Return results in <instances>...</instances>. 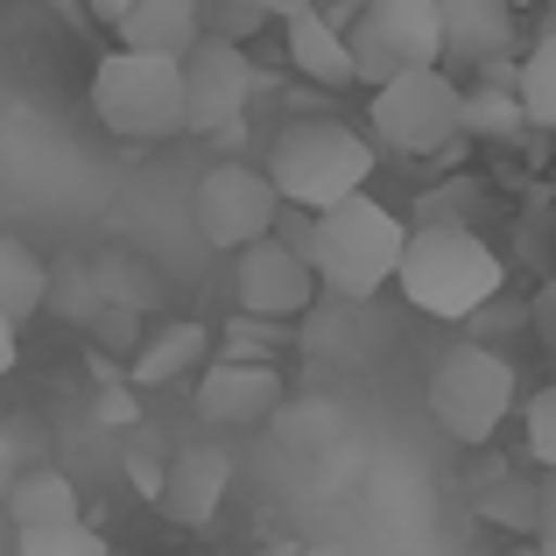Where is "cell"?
<instances>
[{
  "mask_svg": "<svg viewBox=\"0 0 556 556\" xmlns=\"http://www.w3.org/2000/svg\"><path fill=\"white\" fill-rule=\"evenodd\" d=\"M529 127V113H521V99H515V85H472V92L458 99V135H479V141H507V135H521Z\"/></svg>",
  "mask_w": 556,
  "mask_h": 556,
  "instance_id": "cell-19",
  "label": "cell"
},
{
  "mask_svg": "<svg viewBox=\"0 0 556 556\" xmlns=\"http://www.w3.org/2000/svg\"><path fill=\"white\" fill-rule=\"evenodd\" d=\"M296 556H345V549H339V543H303Z\"/></svg>",
  "mask_w": 556,
  "mask_h": 556,
  "instance_id": "cell-31",
  "label": "cell"
},
{
  "mask_svg": "<svg viewBox=\"0 0 556 556\" xmlns=\"http://www.w3.org/2000/svg\"><path fill=\"white\" fill-rule=\"evenodd\" d=\"M226 493H232V451L212 444V437H198V444H184L177 458L163 465V501L155 507H163L177 529H212Z\"/></svg>",
  "mask_w": 556,
  "mask_h": 556,
  "instance_id": "cell-12",
  "label": "cell"
},
{
  "mask_svg": "<svg viewBox=\"0 0 556 556\" xmlns=\"http://www.w3.org/2000/svg\"><path fill=\"white\" fill-rule=\"evenodd\" d=\"M204 359H212V325H198V317H177V325H155V339L135 353L127 380H135L141 394H155V388H169V380H198Z\"/></svg>",
  "mask_w": 556,
  "mask_h": 556,
  "instance_id": "cell-16",
  "label": "cell"
},
{
  "mask_svg": "<svg viewBox=\"0 0 556 556\" xmlns=\"http://www.w3.org/2000/svg\"><path fill=\"white\" fill-rule=\"evenodd\" d=\"M85 14H92L99 28H113V22H121V14H127V0H85Z\"/></svg>",
  "mask_w": 556,
  "mask_h": 556,
  "instance_id": "cell-30",
  "label": "cell"
},
{
  "mask_svg": "<svg viewBox=\"0 0 556 556\" xmlns=\"http://www.w3.org/2000/svg\"><path fill=\"white\" fill-rule=\"evenodd\" d=\"M345 42H353L359 85H388L394 71L444 64V28H437V0H359L345 14Z\"/></svg>",
  "mask_w": 556,
  "mask_h": 556,
  "instance_id": "cell-6",
  "label": "cell"
},
{
  "mask_svg": "<svg viewBox=\"0 0 556 556\" xmlns=\"http://www.w3.org/2000/svg\"><path fill=\"white\" fill-rule=\"evenodd\" d=\"M303 543H268V549H254V556H296Z\"/></svg>",
  "mask_w": 556,
  "mask_h": 556,
  "instance_id": "cell-33",
  "label": "cell"
},
{
  "mask_svg": "<svg viewBox=\"0 0 556 556\" xmlns=\"http://www.w3.org/2000/svg\"><path fill=\"white\" fill-rule=\"evenodd\" d=\"M515 408V367L486 345H451L430 367V416L444 422L458 444H486Z\"/></svg>",
  "mask_w": 556,
  "mask_h": 556,
  "instance_id": "cell-7",
  "label": "cell"
},
{
  "mask_svg": "<svg viewBox=\"0 0 556 556\" xmlns=\"http://www.w3.org/2000/svg\"><path fill=\"white\" fill-rule=\"evenodd\" d=\"M42 303H50V261L28 240L0 232V317H8V325H28Z\"/></svg>",
  "mask_w": 556,
  "mask_h": 556,
  "instance_id": "cell-18",
  "label": "cell"
},
{
  "mask_svg": "<svg viewBox=\"0 0 556 556\" xmlns=\"http://www.w3.org/2000/svg\"><path fill=\"white\" fill-rule=\"evenodd\" d=\"M535 515H543L535 479H493V486H479V521H501V529L535 535Z\"/></svg>",
  "mask_w": 556,
  "mask_h": 556,
  "instance_id": "cell-21",
  "label": "cell"
},
{
  "mask_svg": "<svg viewBox=\"0 0 556 556\" xmlns=\"http://www.w3.org/2000/svg\"><path fill=\"white\" fill-rule=\"evenodd\" d=\"M374 141L345 121H289L268 149V184L296 212H325V204L353 198L374 184Z\"/></svg>",
  "mask_w": 556,
  "mask_h": 556,
  "instance_id": "cell-3",
  "label": "cell"
},
{
  "mask_svg": "<svg viewBox=\"0 0 556 556\" xmlns=\"http://www.w3.org/2000/svg\"><path fill=\"white\" fill-rule=\"evenodd\" d=\"M226 261H232V303H240V317H303L311 311L317 268L282 232H261L254 247H240Z\"/></svg>",
  "mask_w": 556,
  "mask_h": 556,
  "instance_id": "cell-11",
  "label": "cell"
},
{
  "mask_svg": "<svg viewBox=\"0 0 556 556\" xmlns=\"http://www.w3.org/2000/svg\"><path fill=\"white\" fill-rule=\"evenodd\" d=\"M14 556H113L92 521H64V529H14Z\"/></svg>",
  "mask_w": 556,
  "mask_h": 556,
  "instance_id": "cell-22",
  "label": "cell"
},
{
  "mask_svg": "<svg viewBox=\"0 0 556 556\" xmlns=\"http://www.w3.org/2000/svg\"><path fill=\"white\" fill-rule=\"evenodd\" d=\"M521 430H529V458L556 472V380L543 394H529V408H521Z\"/></svg>",
  "mask_w": 556,
  "mask_h": 556,
  "instance_id": "cell-24",
  "label": "cell"
},
{
  "mask_svg": "<svg viewBox=\"0 0 556 556\" xmlns=\"http://www.w3.org/2000/svg\"><path fill=\"white\" fill-rule=\"evenodd\" d=\"M92 113L113 141H169L184 135V56L106 50L92 64Z\"/></svg>",
  "mask_w": 556,
  "mask_h": 556,
  "instance_id": "cell-4",
  "label": "cell"
},
{
  "mask_svg": "<svg viewBox=\"0 0 556 556\" xmlns=\"http://www.w3.org/2000/svg\"><path fill=\"white\" fill-rule=\"evenodd\" d=\"M275 218H282V190L254 163H212L198 177V190H190V226H198V240L212 254L254 247L261 232H275Z\"/></svg>",
  "mask_w": 556,
  "mask_h": 556,
  "instance_id": "cell-8",
  "label": "cell"
},
{
  "mask_svg": "<svg viewBox=\"0 0 556 556\" xmlns=\"http://www.w3.org/2000/svg\"><path fill=\"white\" fill-rule=\"evenodd\" d=\"M121 50H155V56H184L204 36V0H127V14L113 22Z\"/></svg>",
  "mask_w": 556,
  "mask_h": 556,
  "instance_id": "cell-15",
  "label": "cell"
},
{
  "mask_svg": "<svg viewBox=\"0 0 556 556\" xmlns=\"http://www.w3.org/2000/svg\"><path fill=\"white\" fill-rule=\"evenodd\" d=\"M529 325H535V339H543L549 353H556V275H549V282H543V296L529 303Z\"/></svg>",
  "mask_w": 556,
  "mask_h": 556,
  "instance_id": "cell-25",
  "label": "cell"
},
{
  "mask_svg": "<svg viewBox=\"0 0 556 556\" xmlns=\"http://www.w3.org/2000/svg\"><path fill=\"white\" fill-rule=\"evenodd\" d=\"M282 0H204V36H226V42H254L261 22H275Z\"/></svg>",
  "mask_w": 556,
  "mask_h": 556,
  "instance_id": "cell-23",
  "label": "cell"
},
{
  "mask_svg": "<svg viewBox=\"0 0 556 556\" xmlns=\"http://www.w3.org/2000/svg\"><path fill=\"white\" fill-rule=\"evenodd\" d=\"M345 8H359V0H345Z\"/></svg>",
  "mask_w": 556,
  "mask_h": 556,
  "instance_id": "cell-35",
  "label": "cell"
},
{
  "mask_svg": "<svg viewBox=\"0 0 556 556\" xmlns=\"http://www.w3.org/2000/svg\"><path fill=\"white\" fill-rule=\"evenodd\" d=\"M515 99L529 113V127H549L556 135V42H535L515 64Z\"/></svg>",
  "mask_w": 556,
  "mask_h": 556,
  "instance_id": "cell-20",
  "label": "cell"
},
{
  "mask_svg": "<svg viewBox=\"0 0 556 556\" xmlns=\"http://www.w3.org/2000/svg\"><path fill=\"white\" fill-rule=\"evenodd\" d=\"M458 99L465 85L451 78L444 64H416V71H394L388 85H374L367 99V121L374 141L394 155H437L458 141Z\"/></svg>",
  "mask_w": 556,
  "mask_h": 556,
  "instance_id": "cell-5",
  "label": "cell"
},
{
  "mask_svg": "<svg viewBox=\"0 0 556 556\" xmlns=\"http://www.w3.org/2000/svg\"><path fill=\"white\" fill-rule=\"evenodd\" d=\"M535 42H556V0H549V14H543V36Z\"/></svg>",
  "mask_w": 556,
  "mask_h": 556,
  "instance_id": "cell-32",
  "label": "cell"
},
{
  "mask_svg": "<svg viewBox=\"0 0 556 556\" xmlns=\"http://www.w3.org/2000/svg\"><path fill=\"white\" fill-rule=\"evenodd\" d=\"M127 472H135V486L149 493V501H163V472H155L149 458H127Z\"/></svg>",
  "mask_w": 556,
  "mask_h": 556,
  "instance_id": "cell-29",
  "label": "cell"
},
{
  "mask_svg": "<svg viewBox=\"0 0 556 556\" xmlns=\"http://www.w3.org/2000/svg\"><path fill=\"white\" fill-rule=\"evenodd\" d=\"M402 296L422 317H479L501 296L507 268L472 226H416L402 240V268H394Z\"/></svg>",
  "mask_w": 556,
  "mask_h": 556,
  "instance_id": "cell-2",
  "label": "cell"
},
{
  "mask_svg": "<svg viewBox=\"0 0 556 556\" xmlns=\"http://www.w3.org/2000/svg\"><path fill=\"white\" fill-rule=\"evenodd\" d=\"M14 479H22V451H14V437L0 430V507H8V493H14Z\"/></svg>",
  "mask_w": 556,
  "mask_h": 556,
  "instance_id": "cell-27",
  "label": "cell"
},
{
  "mask_svg": "<svg viewBox=\"0 0 556 556\" xmlns=\"http://www.w3.org/2000/svg\"><path fill=\"white\" fill-rule=\"evenodd\" d=\"M14 359H22V325H8V317H0V380L14 374Z\"/></svg>",
  "mask_w": 556,
  "mask_h": 556,
  "instance_id": "cell-28",
  "label": "cell"
},
{
  "mask_svg": "<svg viewBox=\"0 0 556 556\" xmlns=\"http://www.w3.org/2000/svg\"><path fill=\"white\" fill-rule=\"evenodd\" d=\"M437 28H444V64H493L515 56V8L507 0H437Z\"/></svg>",
  "mask_w": 556,
  "mask_h": 556,
  "instance_id": "cell-14",
  "label": "cell"
},
{
  "mask_svg": "<svg viewBox=\"0 0 556 556\" xmlns=\"http://www.w3.org/2000/svg\"><path fill=\"white\" fill-rule=\"evenodd\" d=\"M8 521L14 529H64V521H85V501H78V479L42 465V472H22L8 493Z\"/></svg>",
  "mask_w": 556,
  "mask_h": 556,
  "instance_id": "cell-17",
  "label": "cell"
},
{
  "mask_svg": "<svg viewBox=\"0 0 556 556\" xmlns=\"http://www.w3.org/2000/svg\"><path fill=\"white\" fill-rule=\"evenodd\" d=\"M535 493H543V515H535V535H543V549H556V472L535 479Z\"/></svg>",
  "mask_w": 556,
  "mask_h": 556,
  "instance_id": "cell-26",
  "label": "cell"
},
{
  "mask_svg": "<svg viewBox=\"0 0 556 556\" xmlns=\"http://www.w3.org/2000/svg\"><path fill=\"white\" fill-rule=\"evenodd\" d=\"M507 8H529V0H507Z\"/></svg>",
  "mask_w": 556,
  "mask_h": 556,
  "instance_id": "cell-34",
  "label": "cell"
},
{
  "mask_svg": "<svg viewBox=\"0 0 556 556\" xmlns=\"http://www.w3.org/2000/svg\"><path fill=\"white\" fill-rule=\"evenodd\" d=\"M282 50H289V71H303V78L325 85V92L359 85L345 22H339V14H325L317 0H282Z\"/></svg>",
  "mask_w": 556,
  "mask_h": 556,
  "instance_id": "cell-13",
  "label": "cell"
},
{
  "mask_svg": "<svg viewBox=\"0 0 556 556\" xmlns=\"http://www.w3.org/2000/svg\"><path fill=\"white\" fill-rule=\"evenodd\" d=\"M402 240H408V226L374 198V190H353V198L311 212V268H317V282H325L331 296H345V303H367V296H380V289L394 282Z\"/></svg>",
  "mask_w": 556,
  "mask_h": 556,
  "instance_id": "cell-1",
  "label": "cell"
},
{
  "mask_svg": "<svg viewBox=\"0 0 556 556\" xmlns=\"http://www.w3.org/2000/svg\"><path fill=\"white\" fill-rule=\"evenodd\" d=\"M282 394H289L282 367L261 353H212L190 380V408L212 430H254V422H268L282 408Z\"/></svg>",
  "mask_w": 556,
  "mask_h": 556,
  "instance_id": "cell-10",
  "label": "cell"
},
{
  "mask_svg": "<svg viewBox=\"0 0 556 556\" xmlns=\"http://www.w3.org/2000/svg\"><path fill=\"white\" fill-rule=\"evenodd\" d=\"M261 71L247 42L198 36L184 50V135H240V113L254 106Z\"/></svg>",
  "mask_w": 556,
  "mask_h": 556,
  "instance_id": "cell-9",
  "label": "cell"
}]
</instances>
